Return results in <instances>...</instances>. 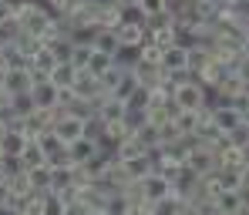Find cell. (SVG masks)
I'll use <instances>...</instances> for the list:
<instances>
[{"mask_svg": "<svg viewBox=\"0 0 249 215\" xmlns=\"http://www.w3.org/2000/svg\"><path fill=\"white\" fill-rule=\"evenodd\" d=\"M209 101V91L206 87H199L196 81H189V84H178L172 91V104H175V111H202Z\"/></svg>", "mask_w": 249, "mask_h": 215, "instance_id": "1", "label": "cell"}, {"mask_svg": "<svg viewBox=\"0 0 249 215\" xmlns=\"http://www.w3.org/2000/svg\"><path fill=\"white\" fill-rule=\"evenodd\" d=\"M138 188H142V202H145V205H159V202H165L168 195H172V185H168V178H162V175L142 178Z\"/></svg>", "mask_w": 249, "mask_h": 215, "instance_id": "2", "label": "cell"}, {"mask_svg": "<svg viewBox=\"0 0 249 215\" xmlns=\"http://www.w3.org/2000/svg\"><path fill=\"white\" fill-rule=\"evenodd\" d=\"M31 101H34V108L37 111H51V108H57V98H61V91L51 84L47 78H34V84H31Z\"/></svg>", "mask_w": 249, "mask_h": 215, "instance_id": "3", "label": "cell"}, {"mask_svg": "<svg viewBox=\"0 0 249 215\" xmlns=\"http://www.w3.org/2000/svg\"><path fill=\"white\" fill-rule=\"evenodd\" d=\"M84 131H88V125H84V121H78V118H71V115H61V118L51 125V134H54L61 145H71V141L84 138Z\"/></svg>", "mask_w": 249, "mask_h": 215, "instance_id": "4", "label": "cell"}, {"mask_svg": "<svg viewBox=\"0 0 249 215\" xmlns=\"http://www.w3.org/2000/svg\"><path fill=\"white\" fill-rule=\"evenodd\" d=\"M249 188H226V192H215L212 205L219 209V215H236L239 209H246V195Z\"/></svg>", "mask_w": 249, "mask_h": 215, "instance_id": "5", "label": "cell"}, {"mask_svg": "<svg viewBox=\"0 0 249 215\" xmlns=\"http://www.w3.org/2000/svg\"><path fill=\"white\" fill-rule=\"evenodd\" d=\"M182 165H189V168L199 175V178H206V175L215 172V155H212L209 148H202V145L196 141V148H192V151L185 155V162H182Z\"/></svg>", "mask_w": 249, "mask_h": 215, "instance_id": "6", "label": "cell"}, {"mask_svg": "<svg viewBox=\"0 0 249 215\" xmlns=\"http://www.w3.org/2000/svg\"><path fill=\"white\" fill-rule=\"evenodd\" d=\"M71 94H74V98H81V101H98V98H105V94H101V87H98V78H94V74H88V71H74Z\"/></svg>", "mask_w": 249, "mask_h": 215, "instance_id": "7", "label": "cell"}, {"mask_svg": "<svg viewBox=\"0 0 249 215\" xmlns=\"http://www.w3.org/2000/svg\"><path fill=\"white\" fill-rule=\"evenodd\" d=\"M31 84H34V74H31L27 67H20V71H7V74L0 78V87H3L10 98H14V94H27Z\"/></svg>", "mask_w": 249, "mask_h": 215, "instance_id": "8", "label": "cell"}, {"mask_svg": "<svg viewBox=\"0 0 249 215\" xmlns=\"http://www.w3.org/2000/svg\"><path fill=\"white\" fill-rule=\"evenodd\" d=\"M94 151H98V145H94L88 134L78 138V141H71V145H64V155H68V162H71V165H84Z\"/></svg>", "mask_w": 249, "mask_h": 215, "instance_id": "9", "label": "cell"}, {"mask_svg": "<svg viewBox=\"0 0 249 215\" xmlns=\"http://www.w3.org/2000/svg\"><path fill=\"white\" fill-rule=\"evenodd\" d=\"M57 67V61L51 57V50L47 47H37L34 54H31V61H27V71L34 74V78H51V71Z\"/></svg>", "mask_w": 249, "mask_h": 215, "instance_id": "10", "label": "cell"}, {"mask_svg": "<svg viewBox=\"0 0 249 215\" xmlns=\"http://www.w3.org/2000/svg\"><path fill=\"white\" fill-rule=\"evenodd\" d=\"M115 37H118V44H124V47H142L145 44V24H118L115 27Z\"/></svg>", "mask_w": 249, "mask_h": 215, "instance_id": "11", "label": "cell"}, {"mask_svg": "<svg viewBox=\"0 0 249 215\" xmlns=\"http://www.w3.org/2000/svg\"><path fill=\"white\" fill-rule=\"evenodd\" d=\"M24 145H27V138H24L20 131H3V134H0V155H3V158H20Z\"/></svg>", "mask_w": 249, "mask_h": 215, "instance_id": "12", "label": "cell"}, {"mask_svg": "<svg viewBox=\"0 0 249 215\" xmlns=\"http://www.w3.org/2000/svg\"><path fill=\"white\" fill-rule=\"evenodd\" d=\"M124 165V175H128V182H142V178H148L152 175V158H148V151L142 155V158H131V162H122Z\"/></svg>", "mask_w": 249, "mask_h": 215, "instance_id": "13", "label": "cell"}, {"mask_svg": "<svg viewBox=\"0 0 249 215\" xmlns=\"http://www.w3.org/2000/svg\"><path fill=\"white\" fill-rule=\"evenodd\" d=\"M159 67L172 74V71H185V50L182 47H165L162 57H159Z\"/></svg>", "mask_w": 249, "mask_h": 215, "instance_id": "14", "label": "cell"}, {"mask_svg": "<svg viewBox=\"0 0 249 215\" xmlns=\"http://www.w3.org/2000/svg\"><path fill=\"white\" fill-rule=\"evenodd\" d=\"M122 125H124V131H128V134H135L142 125H148V108H124Z\"/></svg>", "mask_w": 249, "mask_h": 215, "instance_id": "15", "label": "cell"}, {"mask_svg": "<svg viewBox=\"0 0 249 215\" xmlns=\"http://www.w3.org/2000/svg\"><path fill=\"white\" fill-rule=\"evenodd\" d=\"M27 182H31V192H51V165L27 168Z\"/></svg>", "mask_w": 249, "mask_h": 215, "instance_id": "16", "label": "cell"}, {"mask_svg": "<svg viewBox=\"0 0 249 215\" xmlns=\"http://www.w3.org/2000/svg\"><path fill=\"white\" fill-rule=\"evenodd\" d=\"M47 81L57 87V91H71V84H74V67H71V64H57Z\"/></svg>", "mask_w": 249, "mask_h": 215, "instance_id": "17", "label": "cell"}, {"mask_svg": "<svg viewBox=\"0 0 249 215\" xmlns=\"http://www.w3.org/2000/svg\"><path fill=\"white\" fill-rule=\"evenodd\" d=\"M175 131L182 134V138H189V134H196V125H199V111H175Z\"/></svg>", "mask_w": 249, "mask_h": 215, "instance_id": "18", "label": "cell"}, {"mask_svg": "<svg viewBox=\"0 0 249 215\" xmlns=\"http://www.w3.org/2000/svg\"><path fill=\"white\" fill-rule=\"evenodd\" d=\"M135 141H138L145 151H152V148H159V145H162V131L155 128V125H142V128L135 131Z\"/></svg>", "mask_w": 249, "mask_h": 215, "instance_id": "19", "label": "cell"}, {"mask_svg": "<svg viewBox=\"0 0 249 215\" xmlns=\"http://www.w3.org/2000/svg\"><path fill=\"white\" fill-rule=\"evenodd\" d=\"M91 47L111 57V50L118 47V37H115V31H101V27H98V31H94V37H91Z\"/></svg>", "mask_w": 249, "mask_h": 215, "instance_id": "20", "label": "cell"}, {"mask_svg": "<svg viewBox=\"0 0 249 215\" xmlns=\"http://www.w3.org/2000/svg\"><path fill=\"white\" fill-rule=\"evenodd\" d=\"M128 74V71H118L115 64L105 71V74H98V87H101V94H115V87L122 84V78Z\"/></svg>", "mask_w": 249, "mask_h": 215, "instance_id": "21", "label": "cell"}, {"mask_svg": "<svg viewBox=\"0 0 249 215\" xmlns=\"http://www.w3.org/2000/svg\"><path fill=\"white\" fill-rule=\"evenodd\" d=\"M20 165H24V172L27 168H37V165H47L41 155V148H37V141H27L24 145V151H20Z\"/></svg>", "mask_w": 249, "mask_h": 215, "instance_id": "22", "label": "cell"}, {"mask_svg": "<svg viewBox=\"0 0 249 215\" xmlns=\"http://www.w3.org/2000/svg\"><path fill=\"white\" fill-rule=\"evenodd\" d=\"M175 121V104H165V108H148V125L155 128H165Z\"/></svg>", "mask_w": 249, "mask_h": 215, "instance_id": "23", "label": "cell"}, {"mask_svg": "<svg viewBox=\"0 0 249 215\" xmlns=\"http://www.w3.org/2000/svg\"><path fill=\"white\" fill-rule=\"evenodd\" d=\"M71 47H74V44L64 41V37H57V41L47 44V50H51V57H54L57 64H71Z\"/></svg>", "mask_w": 249, "mask_h": 215, "instance_id": "24", "label": "cell"}, {"mask_svg": "<svg viewBox=\"0 0 249 215\" xmlns=\"http://www.w3.org/2000/svg\"><path fill=\"white\" fill-rule=\"evenodd\" d=\"M172 27H175V20H172L168 10L155 14V17H145V34H152V31H172Z\"/></svg>", "mask_w": 249, "mask_h": 215, "instance_id": "25", "label": "cell"}, {"mask_svg": "<svg viewBox=\"0 0 249 215\" xmlns=\"http://www.w3.org/2000/svg\"><path fill=\"white\" fill-rule=\"evenodd\" d=\"M108 67H111V57H108V54H101V50H91V57H88V67H84V71L98 78V74H105Z\"/></svg>", "mask_w": 249, "mask_h": 215, "instance_id": "26", "label": "cell"}, {"mask_svg": "<svg viewBox=\"0 0 249 215\" xmlns=\"http://www.w3.org/2000/svg\"><path fill=\"white\" fill-rule=\"evenodd\" d=\"M229 138V145L236 148V151H246V145H249V121H243V125H236V128L226 134Z\"/></svg>", "mask_w": 249, "mask_h": 215, "instance_id": "27", "label": "cell"}, {"mask_svg": "<svg viewBox=\"0 0 249 215\" xmlns=\"http://www.w3.org/2000/svg\"><path fill=\"white\" fill-rule=\"evenodd\" d=\"M91 50H94L91 44H74V47H71V67H74V71H84V67H88Z\"/></svg>", "mask_w": 249, "mask_h": 215, "instance_id": "28", "label": "cell"}, {"mask_svg": "<svg viewBox=\"0 0 249 215\" xmlns=\"http://www.w3.org/2000/svg\"><path fill=\"white\" fill-rule=\"evenodd\" d=\"M128 209H131V205H128V198H124L122 192L108 195V202H105V212H108V215H124Z\"/></svg>", "mask_w": 249, "mask_h": 215, "instance_id": "29", "label": "cell"}, {"mask_svg": "<svg viewBox=\"0 0 249 215\" xmlns=\"http://www.w3.org/2000/svg\"><path fill=\"white\" fill-rule=\"evenodd\" d=\"M135 7L142 10V17H155L165 10V0H135Z\"/></svg>", "mask_w": 249, "mask_h": 215, "instance_id": "30", "label": "cell"}, {"mask_svg": "<svg viewBox=\"0 0 249 215\" xmlns=\"http://www.w3.org/2000/svg\"><path fill=\"white\" fill-rule=\"evenodd\" d=\"M64 209H68V205H64L54 192H47V195H44V212L41 215H64Z\"/></svg>", "mask_w": 249, "mask_h": 215, "instance_id": "31", "label": "cell"}, {"mask_svg": "<svg viewBox=\"0 0 249 215\" xmlns=\"http://www.w3.org/2000/svg\"><path fill=\"white\" fill-rule=\"evenodd\" d=\"M124 108H148V87H135L124 101Z\"/></svg>", "mask_w": 249, "mask_h": 215, "instance_id": "32", "label": "cell"}, {"mask_svg": "<svg viewBox=\"0 0 249 215\" xmlns=\"http://www.w3.org/2000/svg\"><path fill=\"white\" fill-rule=\"evenodd\" d=\"M0 165H3V182H10V178H17V175L24 172L20 158H0Z\"/></svg>", "mask_w": 249, "mask_h": 215, "instance_id": "33", "label": "cell"}, {"mask_svg": "<svg viewBox=\"0 0 249 215\" xmlns=\"http://www.w3.org/2000/svg\"><path fill=\"white\" fill-rule=\"evenodd\" d=\"M124 215H159V212H155V205H145V202H142V205H131Z\"/></svg>", "mask_w": 249, "mask_h": 215, "instance_id": "34", "label": "cell"}, {"mask_svg": "<svg viewBox=\"0 0 249 215\" xmlns=\"http://www.w3.org/2000/svg\"><path fill=\"white\" fill-rule=\"evenodd\" d=\"M168 215H196V209H192L189 202H178V205H175V209H172Z\"/></svg>", "mask_w": 249, "mask_h": 215, "instance_id": "35", "label": "cell"}, {"mask_svg": "<svg viewBox=\"0 0 249 215\" xmlns=\"http://www.w3.org/2000/svg\"><path fill=\"white\" fill-rule=\"evenodd\" d=\"M3 20H10V10H7V3L0 0V24H3Z\"/></svg>", "mask_w": 249, "mask_h": 215, "instance_id": "36", "label": "cell"}, {"mask_svg": "<svg viewBox=\"0 0 249 215\" xmlns=\"http://www.w3.org/2000/svg\"><path fill=\"white\" fill-rule=\"evenodd\" d=\"M212 3H215V7H219V10H226V7H232V3H236V0H212Z\"/></svg>", "mask_w": 249, "mask_h": 215, "instance_id": "37", "label": "cell"}, {"mask_svg": "<svg viewBox=\"0 0 249 215\" xmlns=\"http://www.w3.org/2000/svg\"><path fill=\"white\" fill-rule=\"evenodd\" d=\"M3 195H7V182H0V202H3Z\"/></svg>", "mask_w": 249, "mask_h": 215, "instance_id": "38", "label": "cell"}, {"mask_svg": "<svg viewBox=\"0 0 249 215\" xmlns=\"http://www.w3.org/2000/svg\"><path fill=\"white\" fill-rule=\"evenodd\" d=\"M88 215H108V212L105 209H94V212H88Z\"/></svg>", "mask_w": 249, "mask_h": 215, "instance_id": "39", "label": "cell"}, {"mask_svg": "<svg viewBox=\"0 0 249 215\" xmlns=\"http://www.w3.org/2000/svg\"><path fill=\"white\" fill-rule=\"evenodd\" d=\"M0 182H3V165H0Z\"/></svg>", "mask_w": 249, "mask_h": 215, "instance_id": "40", "label": "cell"}, {"mask_svg": "<svg viewBox=\"0 0 249 215\" xmlns=\"http://www.w3.org/2000/svg\"><path fill=\"white\" fill-rule=\"evenodd\" d=\"M37 3H47V0H37Z\"/></svg>", "mask_w": 249, "mask_h": 215, "instance_id": "41", "label": "cell"}]
</instances>
